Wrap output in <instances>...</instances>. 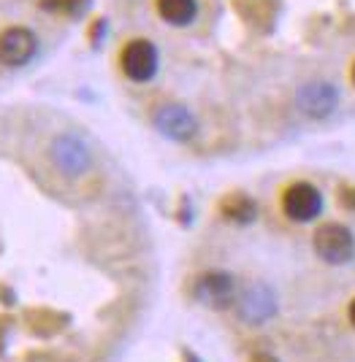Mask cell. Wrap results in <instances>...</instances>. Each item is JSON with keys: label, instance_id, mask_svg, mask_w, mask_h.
<instances>
[{"label": "cell", "instance_id": "cell-1", "mask_svg": "<svg viewBox=\"0 0 355 362\" xmlns=\"http://www.w3.org/2000/svg\"><path fill=\"white\" fill-rule=\"evenodd\" d=\"M49 160L65 179H77V176L90 170L93 151L87 146V141L77 133H60L49 146Z\"/></svg>", "mask_w": 355, "mask_h": 362}, {"label": "cell", "instance_id": "cell-2", "mask_svg": "<svg viewBox=\"0 0 355 362\" xmlns=\"http://www.w3.org/2000/svg\"><path fill=\"white\" fill-rule=\"evenodd\" d=\"M315 255L328 265H347L355 257V235L342 222H323L312 235Z\"/></svg>", "mask_w": 355, "mask_h": 362}, {"label": "cell", "instance_id": "cell-3", "mask_svg": "<svg viewBox=\"0 0 355 362\" xmlns=\"http://www.w3.org/2000/svg\"><path fill=\"white\" fill-rule=\"evenodd\" d=\"M282 214L291 219V222H312L317 219L320 211H323V192L309 184V181H293L291 187H285L282 192Z\"/></svg>", "mask_w": 355, "mask_h": 362}, {"label": "cell", "instance_id": "cell-4", "mask_svg": "<svg viewBox=\"0 0 355 362\" xmlns=\"http://www.w3.org/2000/svg\"><path fill=\"white\" fill-rule=\"evenodd\" d=\"M190 295L196 303H201L203 308L222 311L236 300V281H233L231 273L225 271H206L201 276H196Z\"/></svg>", "mask_w": 355, "mask_h": 362}, {"label": "cell", "instance_id": "cell-5", "mask_svg": "<svg viewBox=\"0 0 355 362\" xmlns=\"http://www.w3.org/2000/svg\"><path fill=\"white\" fill-rule=\"evenodd\" d=\"M154 130L174 144H187L198 133V119L182 103H163L152 111Z\"/></svg>", "mask_w": 355, "mask_h": 362}, {"label": "cell", "instance_id": "cell-6", "mask_svg": "<svg viewBox=\"0 0 355 362\" xmlns=\"http://www.w3.org/2000/svg\"><path fill=\"white\" fill-rule=\"evenodd\" d=\"M157 65H160V57H157V46L147 38H133L123 46L120 52V68L123 74L136 81V84H147L152 81L154 74H157Z\"/></svg>", "mask_w": 355, "mask_h": 362}, {"label": "cell", "instance_id": "cell-7", "mask_svg": "<svg viewBox=\"0 0 355 362\" xmlns=\"http://www.w3.org/2000/svg\"><path fill=\"white\" fill-rule=\"evenodd\" d=\"M236 314L242 322H247L252 327H258V325H266L269 319L277 314V295H274V289L269 287V284H252L242 292V298L236 300Z\"/></svg>", "mask_w": 355, "mask_h": 362}, {"label": "cell", "instance_id": "cell-8", "mask_svg": "<svg viewBox=\"0 0 355 362\" xmlns=\"http://www.w3.org/2000/svg\"><path fill=\"white\" fill-rule=\"evenodd\" d=\"M295 106L309 119H325L339 106V92L328 81H307L295 92Z\"/></svg>", "mask_w": 355, "mask_h": 362}, {"label": "cell", "instance_id": "cell-9", "mask_svg": "<svg viewBox=\"0 0 355 362\" xmlns=\"http://www.w3.org/2000/svg\"><path fill=\"white\" fill-rule=\"evenodd\" d=\"M38 52V38L28 28H6L0 30V65L6 68H22L35 57Z\"/></svg>", "mask_w": 355, "mask_h": 362}, {"label": "cell", "instance_id": "cell-10", "mask_svg": "<svg viewBox=\"0 0 355 362\" xmlns=\"http://www.w3.org/2000/svg\"><path fill=\"white\" fill-rule=\"evenodd\" d=\"M220 214L233 225H252L258 219V203L247 192H231L220 200Z\"/></svg>", "mask_w": 355, "mask_h": 362}, {"label": "cell", "instance_id": "cell-11", "mask_svg": "<svg viewBox=\"0 0 355 362\" xmlns=\"http://www.w3.org/2000/svg\"><path fill=\"white\" fill-rule=\"evenodd\" d=\"M154 8L163 22L174 28H185L198 16V0H154Z\"/></svg>", "mask_w": 355, "mask_h": 362}, {"label": "cell", "instance_id": "cell-12", "mask_svg": "<svg viewBox=\"0 0 355 362\" xmlns=\"http://www.w3.org/2000/svg\"><path fill=\"white\" fill-rule=\"evenodd\" d=\"M47 8L52 11H65V14H79L84 6H87V0H47L44 3Z\"/></svg>", "mask_w": 355, "mask_h": 362}, {"label": "cell", "instance_id": "cell-13", "mask_svg": "<svg viewBox=\"0 0 355 362\" xmlns=\"http://www.w3.org/2000/svg\"><path fill=\"white\" fill-rule=\"evenodd\" d=\"M339 203H344L347 209H355V189H353V187H342V189H339Z\"/></svg>", "mask_w": 355, "mask_h": 362}, {"label": "cell", "instance_id": "cell-14", "mask_svg": "<svg viewBox=\"0 0 355 362\" xmlns=\"http://www.w3.org/2000/svg\"><path fill=\"white\" fill-rule=\"evenodd\" d=\"M249 362H277L271 354H266V351H258V354H252V360Z\"/></svg>", "mask_w": 355, "mask_h": 362}, {"label": "cell", "instance_id": "cell-15", "mask_svg": "<svg viewBox=\"0 0 355 362\" xmlns=\"http://www.w3.org/2000/svg\"><path fill=\"white\" fill-rule=\"evenodd\" d=\"M347 319H350V325L355 327V298L350 300V308H347Z\"/></svg>", "mask_w": 355, "mask_h": 362}, {"label": "cell", "instance_id": "cell-16", "mask_svg": "<svg viewBox=\"0 0 355 362\" xmlns=\"http://www.w3.org/2000/svg\"><path fill=\"white\" fill-rule=\"evenodd\" d=\"M350 78H353V84H355V65H353V71H350Z\"/></svg>", "mask_w": 355, "mask_h": 362}]
</instances>
